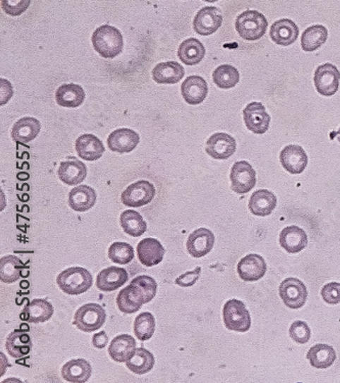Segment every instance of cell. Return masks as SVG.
I'll list each match as a JSON object with an SVG mask.
<instances>
[{"mask_svg":"<svg viewBox=\"0 0 340 383\" xmlns=\"http://www.w3.org/2000/svg\"><path fill=\"white\" fill-rule=\"evenodd\" d=\"M93 47L100 56L114 59L121 54L124 47V39L120 30L111 25H102L93 33Z\"/></svg>","mask_w":340,"mask_h":383,"instance_id":"obj_1","label":"cell"},{"mask_svg":"<svg viewBox=\"0 0 340 383\" xmlns=\"http://www.w3.org/2000/svg\"><path fill=\"white\" fill-rule=\"evenodd\" d=\"M59 288L70 296H79L90 289L93 284L91 273L81 267H72L59 273L56 277Z\"/></svg>","mask_w":340,"mask_h":383,"instance_id":"obj_2","label":"cell"},{"mask_svg":"<svg viewBox=\"0 0 340 383\" xmlns=\"http://www.w3.org/2000/svg\"><path fill=\"white\" fill-rule=\"evenodd\" d=\"M235 29L243 39L257 41L266 34L268 20L260 11H245L236 18Z\"/></svg>","mask_w":340,"mask_h":383,"instance_id":"obj_3","label":"cell"},{"mask_svg":"<svg viewBox=\"0 0 340 383\" xmlns=\"http://www.w3.org/2000/svg\"><path fill=\"white\" fill-rule=\"evenodd\" d=\"M223 320L225 327L232 332H246L252 326V319L245 305L234 298L224 305Z\"/></svg>","mask_w":340,"mask_h":383,"instance_id":"obj_4","label":"cell"},{"mask_svg":"<svg viewBox=\"0 0 340 383\" xmlns=\"http://www.w3.org/2000/svg\"><path fill=\"white\" fill-rule=\"evenodd\" d=\"M106 311L102 305L95 303H89L77 310L73 324L81 332L90 334L100 329L106 322Z\"/></svg>","mask_w":340,"mask_h":383,"instance_id":"obj_5","label":"cell"},{"mask_svg":"<svg viewBox=\"0 0 340 383\" xmlns=\"http://www.w3.org/2000/svg\"><path fill=\"white\" fill-rule=\"evenodd\" d=\"M156 197V188L146 180H139L125 189L121 195L123 205L130 207H140L150 204Z\"/></svg>","mask_w":340,"mask_h":383,"instance_id":"obj_6","label":"cell"},{"mask_svg":"<svg viewBox=\"0 0 340 383\" xmlns=\"http://www.w3.org/2000/svg\"><path fill=\"white\" fill-rule=\"evenodd\" d=\"M340 72L330 63L319 66L315 71L314 83L316 90L323 97H332L339 91Z\"/></svg>","mask_w":340,"mask_h":383,"instance_id":"obj_7","label":"cell"},{"mask_svg":"<svg viewBox=\"0 0 340 383\" xmlns=\"http://www.w3.org/2000/svg\"><path fill=\"white\" fill-rule=\"evenodd\" d=\"M230 180L234 193L237 195H245L257 184V172L248 162H236L231 169Z\"/></svg>","mask_w":340,"mask_h":383,"instance_id":"obj_8","label":"cell"},{"mask_svg":"<svg viewBox=\"0 0 340 383\" xmlns=\"http://www.w3.org/2000/svg\"><path fill=\"white\" fill-rule=\"evenodd\" d=\"M279 296L289 309H300L307 302V286L298 278H286L280 284Z\"/></svg>","mask_w":340,"mask_h":383,"instance_id":"obj_9","label":"cell"},{"mask_svg":"<svg viewBox=\"0 0 340 383\" xmlns=\"http://www.w3.org/2000/svg\"><path fill=\"white\" fill-rule=\"evenodd\" d=\"M245 126L255 134H265L270 126L271 117L261 102H253L243 109Z\"/></svg>","mask_w":340,"mask_h":383,"instance_id":"obj_10","label":"cell"},{"mask_svg":"<svg viewBox=\"0 0 340 383\" xmlns=\"http://www.w3.org/2000/svg\"><path fill=\"white\" fill-rule=\"evenodd\" d=\"M223 16L219 8L214 6H205L202 8L193 19V30L202 36H209L216 33L222 26Z\"/></svg>","mask_w":340,"mask_h":383,"instance_id":"obj_11","label":"cell"},{"mask_svg":"<svg viewBox=\"0 0 340 383\" xmlns=\"http://www.w3.org/2000/svg\"><path fill=\"white\" fill-rule=\"evenodd\" d=\"M205 152L214 159H227L236 152V140L233 136L223 132L214 133L207 141Z\"/></svg>","mask_w":340,"mask_h":383,"instance_id":"obj_12","label":"cell"},{"mask_svg":"<svg viewBox=\"0 0 340 383\" xmlns=\"http://www.w3.org/2000/svg\"><path fill=\"white\" fill-rule=\"evenodd\" d=\"M140 141V136L129 128H119L109 134L107 145L109 150L119 154H128L133 152Z\"/></svg>","mask_w":340,"mask_h":383,"instance_id":"obj_13","label":"cell"},{"mask_svg":"<svg viewBox=\"0 0 340 383\" xmlns=\"http://www.w3.org/2000/svg\"><path fill=\"white\" fill-rule=\"evenodd\" d=\"M214 236L213 232L207 228L196 229L187 239V252L193 257H202L213 250L214 245Z\"/></svg>","mask_w":340,"mask_h":383,"instance_id":"obj_14","label":"cell"},{"mask_svg":"<svg viewBox=\"0 0 340 383\" xmlns=\"http://www.w3.org/2000/svg\"><path fill=\"white\" fill-rule=\"evenodd\" d=\"M237 272L244 281H257L266 274V261L262 255L257 254L245 255L237 265Z\"/></svg>","mask_w":340,"mask_h":383,"instance_id":"obj_15","label":"cell"},{"mask_svg":"<svg viewBox=\"0 0 340 383\" xmlns=\"http://www.w3.org/2000/svg\"><path fill=\"white\" fill-rule=\"evenodd\" d=\"M282 167L291 174H301L308 166L307 154L300 145H291L283 148L280 152Z\"/></svg>","mask_w":340,"mask_h":383,"instance_id":"obj_16","label":"cell"},{"mask_svg":"<svg viewBox=\"0 0 340 383\" xmlns=\"http://www.w3.org/2000/svg\"><path fill=\"white\" fill-rule=\"evenodd\" d=\"M137 257L142 265L154 267L163 261L166 254L165 248L156 238H145L138 243L136 248Z\"/></svg>","mask_w":340,"mask_h":383,"instance_id":"obj_17","label":"cell"},{"mask_svg":"<svg viewBox=\"0 0 340 383\" xmlns=\"http://www.w3.org/2000/svg\"><path fill=\"white\" fill-rule=\"evenodd\" d=\"M181 93L187 104L198 106L207 99L209 86L202 77L193 75L184 80L181 85Z\"/></svg>","mask_w":340,"mask_h":383,"instance_id":"obj_18","label":"cell"},{"mask_svg":"<svg viewBox=\"0 0 340 383\" xmlns=\"http://www.w3.org/2000/svg\"><path fill=\"white\" fill-rule=\"evenodd\" d=\"M300 30L293 20L281 19L276 20L270 30V37L274 43L280 47H289L298 38Z\"/></svg>","mask_w":340,"mask_h":383,"instance_id":"obj_19","label":"cell"},{"mask_svg":"<svg viewBox=\"0 0 340 383\" xmlns=\"http://www.w3.org/2000/svg\"><path fill=\"white\" fill-rule=\"evenodd\" d=\"M128 273L126 269L111 266L104 269L98 273L97 277V287L104 293L117 291L121 286L126 284Z\"/></svg>","mask_w":340,"mask_h":383,"instance_id":"obj_20","label":"cell"},{"mask_svg":"<svg viewBox=\"0 0 340 383\" xmlns=\"http://www.w3.org/2000/svg\"><path fill=\"white\" fill-rule=\"evenodd\" d=\"M58 175L61 182L67 186H78L86 179L87 168L83 162L75 159H68V161L61 162Z\"/></svg>","mask_w":340,"mask_h":383,"instance_id":"obj_21","label":"cell"},{"mask_svg":"<svg viewBox=\"0 0 340 383\" xmlns=\"http://www.w3.org/2000/svg\"><path fill=\"white\" fill-rule=\"evenodd\" d=\"M145 296L138 286L130 284L119 293L117 305L119 310L124 314H133L145 305Z\"/></svg>","mask_w":340,"mask_h":383,"instance_id":"obj_22","label":"cell"},{"mask_svg":"<svg viewBox=\"0 0 340 383\" xmlns=\"http://www.w3.org/2000/svg\"><path fill=\"white\" fill-rule=\"evenodd\" d=\"M77 154L82 159L88 162H95L99 159L106 152L102 140L93 134H83L76 140Z\"/></svg>","mask_w":340,"mask_h":383,"instance_id":"obj_23","label":"cell"},{"mask_svg":"<svg viewBox=\"0 0 340 383\" xmlns=\"http://www.w3.org/2000/svg\"><path fill=\"white\" fill-rule=\"evenodd\" d=\"M97 202V193L92 187L79 186L68 193V206L78 213L92 209Z\"/></svg>","mask_w":340,"mask_h":383,"instance_id":"obj_24","label":"cell"},{"mask_svg":"<svg viewBox=\"0 0 340 383\" xmlns=\"http://www.w3.org/2000/svg\"><path fill=\"white\" fill-rule=\"evenodd\" d=\"M136 350L135 339L129 334H121L111 341L109 355L118 363H126Z\"/></svg>","mask_w":340,"mask_h":383,"instance_id":"obj_25","label":"cell"},{"mask_svg":"<svg viewBox=\"0 0 340 383\" xmlns=\"http://www.w3.org/2000/svg\"><path fill=\"white\" fill-rule=\"evenodd\" d=\"M54 313V305L49 300L35 298L25 307L20 318L30 323H42L49 321Z\"/></svg>","mask_w":340,"mask_h":383,"instance_id":"obj_26","label":"cell"},{"mask_svg":"<svg viewBox=\"0 0 340 383\" xmlns=\"http://www.w3.org/2000/svg\"><path fill=\"white\" fill-rule=\"evenodd\" d=\"M83 87L78 84H63L56 91V102L63 108H78L85 100Z\"/></svg>","mask_w":340,"mask_h":383,"instance_id":"obj_27","label":"cell"},{"mask_svg":"<svg viewBox=\"0 0 340 383\" xmlns=\"http://www.w3.org/2000/svg\"><path fill=\"white\" fill-rule=\"evenodd\" d=\"M276 206H277V197L267 189H259L253 193L248 204L250 213L260 217L271 215Z\"/></svg>","mask_w":340,"mask_h":383,"instance_id":"obj_28","label":"cell"},{"mask_svg":"<svg viewBox=\"0 0 340 383\" xmlns=\"http://www.w3.org/2000/svg\"><path fill=\"white\" fill-rule=\"evenodd\" d=\"M280 245L289 254H298L308 245V236L298 226L284 228L280 233Z\"/></svg>","mask_w":340,"mask_h":383,"instance_id":"obj_29","label":"cell"},{"mask_svg":"<svg viewBox=\"0 0 340 383\" xmlns=\"http://www.w3.org/2000/svg\"><path fill=\"white\" fill-rule=\"evenodd\" d=\"M184 68L176 61L157 63L152 70V79L159 84H176L184 78Z\"/></svg>","mask_w":340,"mask_h":383,"instance_id":"obj_30","label":"cell"},{"mask_svg":"<svg viewBox=\"0 0 340 383\" xmlns=\"http://www.w3.org/2000/svg\"><path fill=\"white\" fill-rule=\"evenodd\" d=\"M92 374V367L84 359H73L63 365L61 376L68 382L83 383L88 382Z\"/></svg>","mask_w":340,"mask_h":383,"instance_id":"obj_31","label":"cell"},{"mask_svg":"<svg viewBox=\"0 0 340 383\" xmlns=\"http://www.w3.org/2000/svg\"><path fill=\"white\" fill-rule=\"evenodd\" d=\"M41 124L35 118L25 117L20 118L11 130V138L20 143H29L37 138L40 133Z\"/></svg>","mask_w":340,"mask_h":383,"instance_id":"obj_32","label":"cell"},{"mask_svg":"<svg viewBox=\"0 0 340 383\" xmlns=\"http://www.w3.org/2000/svg\"><path fill=\"white\" fill-rule=\"evenodd\" d=\"M178 58L187 66H196L204 59L205 49L204 44L196 38L184 40L178 49Z\"/></svg>","mask_w":340,"mask_h":383,"instance_id":"obj_33","label":"cell"},{"mask_svg":"<svg viewBox=\"0 0 340 383\" xmlns=\"http://www.w3.org/2000/svg\"><path fill=\"white\" fill-rule=\"evenodd\" d=\"M307 359L315 368L327 369L336 360V352L329 344H315L308 352Z\"/></svg>","mask_w":340,"mask_h":383,"instance_id":"obj_34","label":"cell"},{"mask_svg":"<svg viewBox=\"0 0 340 383\" xmlns=\"http://www.w3.org/2000/svg\"><path fill=\"white\" fill-rule=\"evenodd\" d=\"M24 270H28V268L16 255H6L0 259V280L4 284L18 281Z\"/></svg>","mask_w":340,"mask_h":383,"instance_id":"obj_35","label":"cell"},{"mask_svg":"<svg viewBox=\"0 0 340 383\" xmlns=\"http://www.w3.org/2000/svg\"><path fill=\"white\" fill-rule=\"evenodd\" d=\"M31 348V339H30L28 334H25L22 330H13L6 339V348L8 354L13 358L20 359V358L29 355Z\"/></svg>","mask_w":340,"mask_h":383,"instance_id":"obj_36","label":"cell"},{"mask_svg":"<svg viewBox=\"0 0 340 383\" xmlns=\"http://www.w3.org/2000/svg\"><path fill=\"white\" fill-rule=\"evenodd\" d=\"M154 355L146 348H137L134 355L126 362V367L131 372L137 375H143L150 372L154 366Z\"/></svg>","mask_w":340,"mask_h":383,"instance_id":"obj_37","label":"cell"},{"mask_svg":"<svg viewBox=\"0 0 340 383\" xmlns=\"http://www.w3.org/2000/svg\"><path fill=\"white\" fill-rule=\"evenodd\" d=\"M120 224L125 233L132 237H139L145 233L147 224L138 212L127 209L120 216Z\"/></svg>","mask_w":340,"mask_h":383,"instance_id":"obj_38","label":"cell"},{"mask_svg":"<svg viewBox=\"0 0 340 383\" xmlns=\"http://www.w3.org/2000/svg\"><path fill=\"white\" fill-rule=\"evenodd\" d=\"M328 30L323 25H314L309 27L301 35V49L307 52H312L320 49L327 41Z\"/></svg>","mask_w":340,"mask_h":383,"instance_id":"obj_39","label":"cell"},{"mask_svg":"<svg viewBox=\"0 0 340 383\" xmlns=\"http://www.w3.org/2000/svg\"><path fill=\"white\" fill-rule=\"evenodd\" d=\"M214 83L221 89L233 88L241 80L238 70L231 65H221L214 71Z\"/></svg>","mask_w":340,"mask_h":383,"instance_id":"obj_40","label":"cell"},{"mask_svg":"<svg viewBox=\"0 0 340 383\" xmlns=\"http://www.w3.org/2000/svg\"><path fill=\"white\" fill-rule=\"evenodd\" d=\"M156 330V320L154 315L150 312L139 314L134 321V334L141 341L152 339Z\"/></svg>","mask_w":340,"mask_h":383,"instance_id":"obj_41","label":"cell"},{"mask_svg":"<svg viewBox=\"0 0 340 383\" xmlns=\"http://www.w3.org/2000/svg\"><path fill=\"white\" fill-rule=\"evenodd\" d=\"M109 257L114 263L127 265L134 259V248L127 243H114L109 246Z\"/></svg>","mask_w":340,"mask_h":383,"instance_id":"obj_42","label":"cell"},{"mask_svg":"<svg viewBox=\"0 0 340 383\" xmlns=\"http://www.w3.org/2000/svg\"><path fill=\"white\" fill-rule=\"evenodd\" d=\"M131 284L136 285L142 291L143 296H145V303L148 304L150 300H154V296L157 295V284L154 278L150 277V276L141 275L138 277L134 278L131 281Z\"/></svg>","mask_w":340,"mask_h":383,"instance_id":"obj_43","label":"cell"},{"mask_svg":"<svg viewBox=\"0 0 340 383\" xmlns=\"http://www.w3.org/2000/svg\"><path fill=\"white\" fill-rule=\"evenodd\" d=\"M289 335L296 343L307 344L311 339V328L303 321H296L289 328Z\"/></svg>","mask_w":340,"mask_h":383,"instance_id":"obj_44","label":"cell"},{"mask_svg":"<svg viewBox=\"0 0 340 383\" xmlns=\"http://www.w3.org/2000/svg\"><path fill=\"white\" fill-rule=\"evenodd\" d=\"M31 0H1L2 11L11 17H19L28 10Z\"/></svg>","mask_w":340,"mask_h":383,"instance_id":"obj_45","label":"cell"},{"mask_svg":"<svg viewBox=\"0 0 340 383\" xmlns=\"http://www.w3.org/2000/svg\"><path fill=\"white\" fill-rule=\"evenodd\" d=\"M321 296L324 302L329 305H337L340 303V284L331 282L324 285L321 291Z\"/></svg>","mask_w":340,"mask_h":383,"instance_id":"obj_46","label":"cell"},{"mask_svg":"<svg viewBox=\"0 0 340 383\" xmlns=\"http://www.w3.org/2000/svg\"><path fill=\"white\" fill-rule=\"evenodd\" d=\"M200 267H196L195 270L188 271V272L184 273L181 276L175 280V284L179 285L181 287H191L193 286L198 281L200 275Z\"/></svg>","mask_w":340,"mask_h":383,"instance_id":"obj_47","label":"cell"},{"mask_svg":"<svg viewBox=\"0 0 340 383\" xmlns=\"http://www.w3.org/2000/svg\"><path fill=\"white\" fill-rule=\"evenodd\" d=\"M0 83H1V100H0V104L4 106V104H8V100L13 97V89L11 82L6 79H0Z\"/></svg>","mask_w":340,"mask_h":383,"instance_id":"obj_48","label":"cell"},{"mask_svg":"<svg viewBox=\"0 0 340 383\" xmlns=\"http://www.w3.org/2000/svg\"><path fill=\"white\" fill-rule=\"evenodd\" d=\"M107 344H109V337H107L106 332H100L93 335L92 344L95 348H104Z\"/></svg>","mask_w":340,"mask_h":383,"instance_id":"obj_49","label":"cell"},{"mask_svg":"<svg viewBox=\"0 0 340 383\" xmlns=\"http://www.w3.org/2000/svg\"><path fill=\"white\" fill-rule=\"evenodd\" d=\"M330 138L331 139L336 138L337 140H339L340 142V128L339 129V131H335V132H333V133L330 134Z\"/></svg>","mask_w":340,"mask_h":383,"instance_id":"obj_50","label":"cell"},{"mask_svg":"<svg viewBox=\"0 0 340 383\" xmlns=\"http://www.w3.org/2000/svg\"><path fill=\"white\" fill-rule=\"evenodd\" d=\"M205 2H211V4H214V2L218 1V0H204Z\"/></svg>","mask_w":340,"mask_h":383,"instance_id":"obj_51","label":"cell"}]
</instances>
